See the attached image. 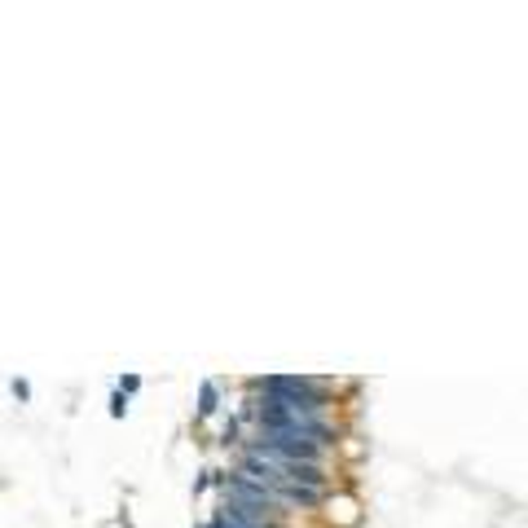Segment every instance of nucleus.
Listing matches in <instances>:
<instances>
[{
	"label": "nucleus",
	"instance_id": "1",
	"mask_svg": "<svg viewBox=\"0 0 528 528\" xmlns=\"http://www.w3.org/2000/svg\"><path fill=\"white\" fill-rule=\"evenodd\" d=\"M247 392L273 396L299 414H317V418H335V384L330 379H313V375H260L247 384Z\"/></svg>",
	"mask_w": 528,
	"mask_h": 528
},
{
	"label": "nucleus",
	"instance_id": "6",
	"mask_svg": "<svg viewBox=\"0 0 528 528\" xmlns=\"http://www.w3.org/2000/svg\"><path fill=\"white\" fill-rule=\"evenodd\" d=\"M9 388H13V396H18V400H31V384H27V379H13Z\"/></svg>",
	"mask_w": 528,
	"mask_h": 528
},
{
	"label": "nucleus",
	"instance_id": "3",
	"mask_svg": "<svg viewBox=\"0 0 528 528\" xmlns=\"http://www.w3.org/2000/svg\"><path fill=\"white\" fill-rule=\"evenodd\" d=\"M221 409H225V392H221V384H216V379H203V384H198L194 418H198V423H207V418H216Z\"/></svg>",
	"mask_w": 528,
	"mask_h": 528
},
{
	"label": "nucleus",
	"instance_id": "2",
	"mask_svg": "<svg viewBox=\"0 0 528 528\" xmlns=\"http://www.w3.org/2000/svg\"><path fill=\"white\" fill-rule=\"evenodd\" d=\"M322 524L326 528H357L361 524V502L353 498V493H339V489H330L326 498H322Z\"/></svg>",
	"mask_w": 528,
	"mask_h": 528
},
{
	"label": "nucleus",
	"instance_id": "4",
	"mask_svg": "<svg viewBox=\"0 0 528 528\" xmlns=\"http://www.w3.org/2000/svg\"><path fill=\"white\" fill-rule=\"evenodd\" d=\"M124 414H128V396L115 392L111 396V418H124Z\"/></svg>",
	"mask_w": 528,
	"mask_h": 528
},
{
	"label": "nucleus",
	"instance_id": "5",
	"mask_svg": "<svg viewBox=\"0 0 528 528\" xmlns=\"http://www.w3.org/2000/svg\"><path fill=\"white\" fill-rule=\"evenodd\" d=\"M120 392H124V396L141 392V375H124V379H120Z\"/></svg>",
	"mask_w": 528,
	"mask_h": 528
}]
</instances>
